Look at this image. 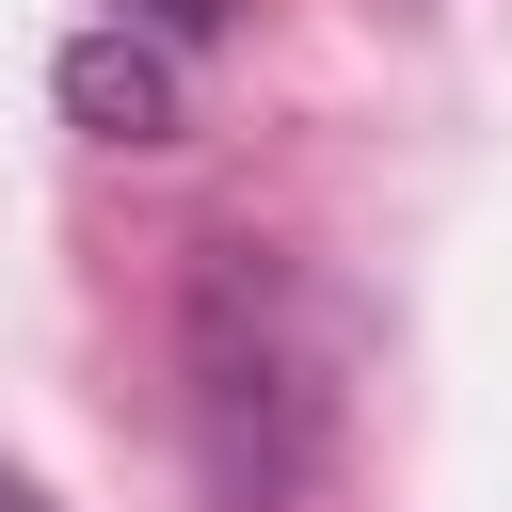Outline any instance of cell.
<instances>
[{
    "mask_svg": "<svg viewBox=\"0 0 512 512\" xmlns=\"http://www.w3.org/2000/svg\"><path fill=\"white\" fill-rule=\"evenodd\" d=\"M0 512H32V496H16V480H0Z\"/></svg>",
    "mask_w": 512,
    "mask_h": 512,
    "instance_id": "cell-3",
    "label": "cell"
},
{
    "mask_svg": "<svg viewBox=\"0 0 512 512\" xmlns=\"http://www.w3.org/2000/svg\"><path fill=\"white\" fill-rule=\"evenodd\" d=\"M64 112H80L96 144H176V64L112 16V32H80V48H64Z\"/></svg>",
    "mask_w": 512,
    "mask_h": 512,
    "instance_id": "cell-2",
    "label": "cell"
},
{
    "mask_svg": "<svg viewBox=\"0 0 512 512\" xmlns=\"http://www.w3.org/2000/svg\"><path fill=\"white\" fill-rule=\"evenodd\" d=\"M288 320H304L288 272L256 240H208V272H192V368H208V448H224L240 496H288L304 480V432H320V384H304Z\"/></svg>",
    "mask_w": 512,
    "mask_h": 512,
    "instance_id": "cell-1",
    "label": "cell"
}]
</instances>
